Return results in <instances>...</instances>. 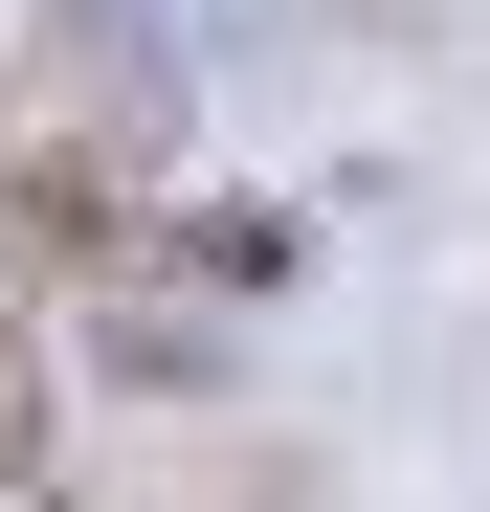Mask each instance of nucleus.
I'll use <instances>...</instances> for the list:
<instances>
[{
  "label": "nucleus",
  "mask_w": 490,
  "mask_h": 512,
  "mask_svg": "<svg viewBox=\"0 0 490 512\" xmlns=\"http://www.w3.org/2000/svg\"><path fill=\"white\" fill-rule=\"evenodd\" d=\"M134 245V201H112V156L90 134H45L23 179H0V290H45V268H112Z\"/></svg>",
  "instance_id": "1"
},
{
  "label": "nucleus",
  "mask_w": 490,
  "mask_h": 512,
  "mask_svg": "<svg viewBox=\"0 0 490 512\" xmlns=\"http://www.w3.org/2000/svg\"><path fill=\"white\" fill-rule=\"evenodd\" d=\"M45 423H67V379H45V312L0 290V512L45 490Z\"/></svg>",
  "instance_id": "2"
}]
</instances>
